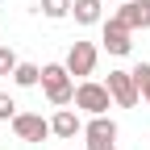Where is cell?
I'll return each instance as SVG.
<instances>
[{"instance_id":"cell-6","label":"cell","mask_w":150,"mask_h":150,"mask_svg":"<svg viewBox=\"0 0 150 150\" xmlns=\"http://www.w3.org/2000/svg\"><path fill=\"white\" fill-rule=\"evenodd\" d=\"M112 21H121L129 33L134 29H150V0H125V4L112 13Z\"/></svg>"},{"instance_id":"cell-3","label":"cell","mask_w":150,"mask_h":150,"mask_svg":"<svg viewBox=\"0 0 150 150\" xmlns=\"http://www.w3.org/2000/svg\"><path fill=\"white\" fill-rule=\"evenodd\" d=\"M96 59H100V46L96 42H71V50H67V71H71V79L79 75V79H88L92 71H96Z\"/></svg>"},{"instance_id":"cell-7","label":"cell","mask_w":150,"mask_h":150,"mask_svg":"<svg viewBox=\"0 0 150 150\" xmlns=\"http://www.w3.org/2000/svg\"><path fill=\"white\" fill-rule=\"evenodd\" d=\"M50 134H54V138H63V142H75V134H83L79 112H75V108H59V112L50 117Z\"/></svg>"},{"instance_id":"cell-17","label":"cell","mask_w":150,"mask_h":150,"mask_svg":"<svg viewBox=\"0 0 150 150\" xmlns=\"http://www.w3.org/2000/svg\"><path fill=\"white\" fill-rule=\"evenodd\" d=\"M117 4H125V0H117Z\"/></svg>"},{"instance_id":"cell-10","label":"cell","mask_w":150,"mask_h":150,"mask_svg":"<svg viewBox=\"0 0 150 150\" xmlns=\"http://www.w3.org/2000/svg\"><path fill=\"white\" fill-rule=\"evenodd\" d=\"M71 17L79 25H96L104 17V0H71Z\"/></svg>"},{"instance_id":"cell-9","label":"cell","mask_w":150,"mask_h":150,"mask_svg":"<svg viewBox=\"0 0 150 150\" xmlns=\"http://www.w3.org/2000/svg\"><path fill=\"white\" fill-rule=\"evenodd\" d=\"M83 138L88 142H117V121H112L108 112H104V117H92L83 125Z\"/></svg>"},{"instance_id":"cell-12","label":"cell","mask_w":150,"mask_h":150,"mask_svg":"<svg viewBox=\"0 0 150 150\" xmlns=\"http://www.w3.org/2000/svg\"><path fill=\"white\" fill-rule=\"evenodd\" d=\"M42 17H50V21H63V17H71V0H42Z\"/></svg>"},{"instance_id":"cell-13","label":"cell","mask_w":150,"mask_h":150,"mask_svg":"<svg viewBox=\"0 0 150 150\" xmlns=\"http://www.w3.org/2000/svg\"><path fill=\"white\" fill-rule=\"evenodd\" d=\"M134 83H138V96L150 100V63H138L134 67Z\"/></svg>"},{"instance_id":"cell-8","label":"cell","mask_w":150,"mask_h":150,"mask_svg":"<svg viewBox=\"0 0 150 150\" xmlns=\"http://www.w3.org/2000/svg\"><path fill=\"white\" fill-rule=\"evenodd\" d=\"M100 46H104L108 54H117V59H121V54H129V46H134V42H129V29H125L121 21H112V17H108V21H104V38H100Z\"/></svg>"},{"instance_id":"cell-15","label":"cell","mask_w":150,"mask_h":150,"mask_svg":"<svg viewBox=\"0 0 150 150\" xmlns=\"http://www.w3.org/2000/svg\"><path fill=\"white\" fill-rule=\"evenodd\" d=\"M13 117H17V100L0 92V121H13Z\"/></svg>"},{"instance_id":"cell-5","label":"cell","mask_w":150,"mask_h":150,"mask_svg":"<svg viewBox=\"0 0 150 150\" xmlns=\"http://www.w3.org/2000/svg\"><path fill=\"white\" fill-rule=\"evenodd\" d=\"M13 134L21 142H42V138H50V121L42 112H17L13 117Z\"/></svg>"},{"instance_id":"cell-16","label":"cell","mask_w":150,"mask_h":150,"mask_svg":"<svg viewBox=\"0 0 150 150\" xmlns=\"http://www.w3.org/2000/svg\"><path fill=\"white\" fill-rule=\"evenodd\" d=\"M88 150H117V142H88Z\"/></svg>"},{"instance_id":"cell-14","label":"cell","mask_w":150,"mask_h":150,"mask_svg":"<svg viewBox=\"0 0 150 150\" xmlns=\"http://www.w3.org/2000/svg\"><path fill=\"white\" fill-rule=\"evenodd\" d=\"M17 63H21V59L13 54V46H0V75H13V71H17Z\"/></svg>"},{"instance_id":"cell-4","label":"cell","mask_w":150,"mask_h":150,"mask_svg":"<svg viewBox=\"0 0 150 150\" xmlns=\"http://www.w3.org/2000/svg\"><path fill=\"white\" fill-rule=\"evenodd\" d=\"M104 88H108L112 104H121V108H134V104L142 100V96H138V83H134V71H108Z\"/></svg>"},{"instance_id":"cell-1","label":"cell","mask_w":150,"mask_h":150,"mask_svg":"<svg viewBox=\"0 0 150 150\" xmlns=\"http://www.w3.org/2000/svg\"><path fill=\"white\" fill-rule=\"evenodd\" d=\"M42 92H46V100L54 108H67L75 104V79H71V71L63 63H46L42 67Z\"/></svg>"},{"instance_id":"cell-11","label":"cell","mask_w":150,"mask_h":150,"mask_svg":"<svg viewBox=\"0 0 150 150\" xmlns=\"http://www.w3.org/2000/svg\"><path fill=\"white\" fill-rule=\"evenodd\" d=\"M13 83L17 88H38V83H42V67H38V63H17Z\"/></svg>"},{"instance_id":"cell-2","label":"cell","mask_w":150,"mask_h":150,"mask_svg":"<svg viewBox=\"0 0 150 150\" xmlns=\"http://www.w3.org/2000/svg\"><path fill=\"white\" fill-rule=\"evenodd\" d=\"M108 104H112V96H108L104 83H96V79H79L75 83V108H83L88 117H104Z\"/></svg>"}]
</instances>
